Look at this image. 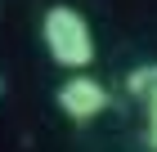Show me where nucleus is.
<instances>
[{"label":"nucleus","mask_w":157,"mask_h":152,"mask_svg":"<svg viewBox=\"0 0 157 152\" xmlns=\"http://www.w3.org/2000/svg\"><path fill=\"white\" fill-rule=\"evenodd\" d=\"M126 90H130L135 98H148V94L157 90V63H144V67H135L130 76H126Z\"/></svg>","instance_id":"nucleus-3"},{"label":"nucleus","mask_w":157,"mask_h":152,"mask_svg":"<svg viewBox=\"0 0 157 152\" xmlns=\"http://www.w3.org/2000/svg\"><path fill=\"white\" fill-rule=\"evenodd\" d=\"M5 90H9V85H5V76H0V98H5Z\"/></svg>","instance_id":"nucleus-5"},{"label":"nucleus","mask_w":157,"mask_h":152,"mask_svg":"<svg viewBox=\"0 0 157 152\" xmlns=\"http://www.w3.org/2000/svg\"><path fill=\"white\" fill-rule=\"evenodd\" d=\"M54 103H59V112L67 121H76V125H90L94 117H103L112 103L108 85L99 81V76H90V72H76V76H67V81L59 85V94H54Z\"/></svg>","instance_id":"nucleus-2"},{"label":"nucleus","mask_w":157,"mask_h":152,"mask_svg":"<svg viewBox=\"0 0 157 152\" xmlns=\"http://www.w3.org/2000/svg\"><path fill=\"white\" fill-rule=\"evenodd\" d=\"M144 112H148V148L157 152V90L144 98Z\"/></svg>","instance_id":"nucleus-4"},{"label":"nucleus","mask_w":157,"mask_h":152,"mask_svg":"<svg viewBox=\"0 0 157 152\" xmlns=\"http://www.w3.org/2000/svg\"><path fill=\"white\" fill-rule=\"evenodd\" d=\"M40 40H45V54L72 76L94 63V32L76 5H49L40 13Z\"/></svg>","instance_id":"nucleus-1"}]
</instances>
